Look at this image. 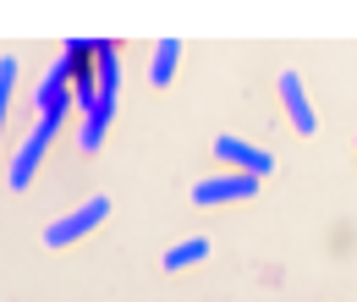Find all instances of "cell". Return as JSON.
I'll list each match as a JSON object with an SVG mask.
<instances>
[{
	"label": "cell",
	"instance_id": "cell-1",
	"mask_svg": "<svg viewBox=\"0 0 357 302\" xmlns=\"http://www.w3.org/2000/svg\"><path fill=\"white\" fill-rule=\"evenodd\" d=\"M105 215H110V198L99 192V198H89V204H83V209L50 220V225H45V248H72V242H83L93 225H105Z\"/></svg>",
	"mask_w": 357,
	"mask_h": 302
},
{
	"label": "cell",
	"instance_id": "cell-2",
	"mask_svg": "<svg viewBox=\"0 0 357 302\" xmlns=\"http://www.w3.org/2000/svg\"><path fill=\"white\" fill-rule=\"evenodd\" d=\"M89 55L99 61V88H93V121H105L110 127V116H116V88H121V66H116V44L110 39H89Z\"/></svg>",
	"mask_w": 357,
	"mask_h": 302
},
{
	"label": "cell",
	"instance_id": "cell-3",
	"mask_svg": "<svg viewBox=\"0 0 357 302\" xmlns=\"http://www.w3.org/2000/svg\"><path fill=\"white\" fill-rule=\"evenodd\" d=\"M215 160H220L225 171H236V176H253V181H264L269 171H275V160H269L259 143H248V137H215Z\"/></svg>",
	"mask_w": 357,
	"mask_h": 302
},
{
	"label": "cell",
	"instance_id": "cell-4",
	"mask_svg": "<svg viewBox=\"0 0 357 302\" xmlns=\"http://www.w3.org/2000/svg\"><path fill=\"white\" fill-rule=\"evenodd\" d=\"M248 198H259V181H253V176H236V171L204 176V181L192 187V204H198V209H215V204H248Z\"/></svg>",
	"mask_w": 357,
	"mask_h": 302
},
{
	"label": "cell",
	"instance_id": "cell-5",
	"mask_svg": "<svg viewBox=\"0 0 357 302\" xmlns=\"http://www.w3.org/2000/svg\"><path fill=\"white\" fill-rule=\"evenodd\" d=\"M55 121H39V127L22 137V149H17V160H11V192H22L28 181H33V171L45 165V154H50V143H55Z\"/></svg>",
	"mask_w": 357,
	"mask_h": 302
},
{
	"label": "cell",
	"instance_id": "cell-6",
	"mask_svg": "<svg viewBox=\"0 0 357 302\" xmlns=\"http://www.w3.org/2000/svg\"><path fill=\"white\" fill-rule=\"evenodd\" d=\"M33 99H39V121H55V127L66 121V110H72V83H66V66H61V61L45 72V83H39Z\"/></svg>",
	"mask_w": 357,
	"mask_h": 302
},
{
	"label": "cell",
	"instance_id": "cell-7",
	"mask_svg": "<svg viewBox=\"0 0 357 302\" xmlns=\"http://www.w3.org/2000/svg\"><path fill=\"white\" fill-rule=\"evenodd\" d=\"M280 105H286L291 127L303 132V137H313V132H319V116H313V105H308V88H303V77H297V72H286V77H280Z\"/></svg>",
	"mask_w": 357,
	"mask_h": 302
},
{
	"label": "cell",
	"instance_id": "cell-8",
	"mask_svg": "<svg viewBox=\"0 0 357 302\" xmlns=\"http://www.w3.org/2000/svg\"><path fill=\"white\" fill-rule=\"evenodd\" d=\"M176 61H181V39H160L154 44V61H149V83L165 88L171 77H176Z\"/></svg>",
	"mask_w": 357,
	"mask_h": 302
},
{
	"label": "cell",
	"instance_id": "cell-9",
	"mask_svg": "<svg viewBox=\"0 0 357 302\" xmlns=\"http://www.w3.org/2000/svg\"><path fill=\"white\" fill-rule=\"evenodd\" d=\"M209 248H215L209 236H187V242H176V248L165 253V269H187V264H204V259H209Z\"/></svg>",
	"mask_w": 357,
	"mask_h": 302
},
{
	"label": "cell",
	"instance_id": "cell-10",
	"mask_svg": "<svg viewBox=\"0 0 357 302\" xmlns=\"http://www.w3.org/2000/svg\"><path fill=\"white\" fill-rule=\"evenodd\" d=\"M11 88H17V61L0 55V132H6V105H11Z\"/></svg>",
	"mask_w": 357,
	"mask_h": 302
},
{
	"label": "cell",
	"instance_id": "cell-11",
	"mask_svg": "<svg viewBox=\"0 0 357 302\" xmlns=\"http://www.w3.org/2000/svg\"><path fill=\"white\" fill-rule=\"evenodd\" d=\"M77 143H83V154H99V143H105V121H83V137H77Z\"/></svg>",
	"mask_w": 357,
	"mask_h": 302
}]
</instances>
